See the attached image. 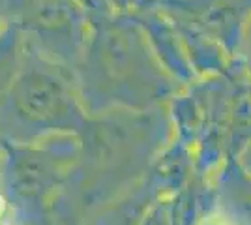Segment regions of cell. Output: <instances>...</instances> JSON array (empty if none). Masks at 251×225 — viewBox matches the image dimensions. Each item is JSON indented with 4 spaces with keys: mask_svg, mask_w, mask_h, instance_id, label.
<instances>
[{
    "mask_svg": "<svg viewBox=\"0 0 251 225\" xmlns=\"http://www.w3.org/2000/svg\"><path fill=\"white\" fill-rule=\"evenodd\" d=\"M201 225H232V224H230L227 218H220L218 216V218H206Z\"/></svg>",
    "mask_w": 251,
    "mask_h": 225,
    "instance_id": "1",
    "label": "cell"
},
{
    "mask_svg": "<svg viewBox=\"0 0 251 225\" xmlns=\"http://www.w3.org/2000/svg\"><path fill=\"white\" fill-rule=\"evenodd\" d=\"M0 225H8V206L0 197Z\"/></svg>",
    "mask_w": 251,
    "mask_h": 225,
    "instance_id": "2",
    "label": "cell"
}]
</instances>
